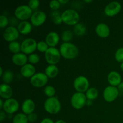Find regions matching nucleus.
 <instances>
[{"label":"nucleus","instance_id":"1","mask_svg":"<svg viewBox=\"0 0 123 123\" xmlns=\"http://www.w3.org/2000/svg\"><path fill=\"white\" fill-rule=\"evenodd\" d=\"M59 50L61 56L67 60H73L76 58L79 54L78 47L70 42L62 43Z\"/></svg>","mask_w":123,"mask_h":123},{"label":"nucleus","instance_id":"2","mask_svg":"<svg viewBox=\"0 0 123 123\" xmlns=\"http://www.w3.org/2000/svg\"><path fill=\"white\" fill-rule=\"evenodd\" d=\"M44 110L50 114H56L60 112L61 104L58 98L55 97L48 98L44 103Z\"/></svg>","mask_w":123,"mask_h":123},{"label":"nucleus","instance_id":"3","mask_svg":"<svg viewBox=\"0 0 123 123\" xmlns=\"http://www.w3.org/2000/svg\"><path fill=\"white\" fill-rule=\"evenodd\" d=\"M62 22L66 25L74 26L79 23V14L76 10L73 9H67L61 14Z\"/></svg>","mask_w":123,"mask_h":123},{"label":"nucleus","instance_id":"4","mask_svg":"<svg viewBox=\"0 0 123 123\" xmlns=\"http://www.w3.org/2000/svg\"><path fill=\"white\" fill-rule=\"evenodd\" d=\"M33 11L28 5H21L14 10V16L20 21H26L30 19Z\"/></svg>","mask_w":123,"mask_h":123},{"label":"nucleus","instance_id":"5","mask_svg":"<svg viewBox=\"0 0 123 123\" xmlns=\"http://www.w3.org/2000/svg\"><path fill=\"white\" fill-rule=\"evenodd\" d=\"M87 98L85 94L76 92L72 95L70 98V103L74 109L79 110L84 108L86 105Z\"/></svg>","mask_w":123,"mask_h":123},{"label":"nucleus","instance_id":"6","mask_svg":"<svg viewBox=\"0 0 123 123\" xmlns=\"http://www.w3.org/2000/svg\"><path fill=\"white\" fill-rule=\"evenodd\" d=\"M45 60L49 65H56L61 59V54L59 49L56 48H49L44 54Z\"/></svg>","mask_w":123,"mask_h":123},{"label":"nucleus","instance_id":"7","mask_svg":"<svg viewBox=\"0 0 123 123\" xmlns=\"http://www.w3.org/2000/svg\"><path fill=\"white\" fill-rule=\"evenodd\" d=\"M73 86L77 92L84 93L90 88V82L86 77L79 76L74 80Z\"/></svg>","mask_w":123,"mask_h":123},{"label":"nucleus","instance_id":"8","mask_svg":"<svg viewBox=\"0 0 123 123\" xmlns=\"http://www.w3.org/2000/svg\"><path fill=\"white\" fill-rule=\"evenodd\" d=\"M120 94L117 87L113 86H108L105 88L103 92V97L105 100L108 103L114 102L118 98Z\"/></svg>","mask_w":123,"mask_h":123},{"label":"nucleus","instance_id":"9","mask_svg":"<svg viewBox=\"0 0 123 123\" xmlns=\"http://www.w3.org/2000/svg\"><path fill=\"white\" fill-rule=\"evenodd\" d=\"M37 42L34 38H28L25 39L21 43V52L25 55L33 54L37 49Z\"/></svg>","mask_w":123,"mask_h":123},{"label":"nucleus","instance_id":"10","mask_svg":"<svg viewBox=\"0 0 123 123\" xmlns=\"http://www.w3.org/2000/svg\"><path fill=\"white\" fill-rule=\"evenodd\" d=\"M49 78L45 73L42 72L36 73L33 76L30 78V83L35 88H42L45 86L48 82Z\"/></svg>","mask_w":123,"mask_h":123},{"label":"nucleus","instance_id":"11","mask_svg":"<svg viewBox=\"0 0 123 123\" xmlns=\"http://www.w3.org/2000/svg\"><path fill=\"white\" fill-rule=\"evenodd\" d=\"M19 34L20 33L17 28L13 26H10L5 29L2 34V37L6 42L10 43L16 41L19 38Z\"/></svg>","mask_w":123,"mask_h":123},{"label":"nucleus","instance_id":"12","mask_svg":"<svg viewBox=\"0 0 123 123\" xmlns=\"http://www.w3.org/2000/svg\"><path fill=\"white\" fill-rule=\"evenodd\" d=\"M121 10V4L118 1H112L106 6L104 13L108 17H114L117 15Z\"/></svg>","mask_w":123,"mask_h":123},{"label":"nucleus","instance_id":"13","mask_svg":"<svg viewBox=\"0 0 123 123\" xmlns=\"http://www.w3.org/2000/svg\"><path fill=\"white\" fill-rule=\"evenodd\" d=\"M46 18L47 16L45 12L38 10L33 12L30 18V20H31V23L32 26L38 27L44 24L46 20Z\"/></svg>","mask_w":123,"mask_h":123},{"label":"nucleus","instance_id":"14","mask_svg":"<svg viewBox=\"0 0 123 123\" xmlns=\"http://www.w3.org/2000/svg\"><path fill=\"white\" fill-rule=\"evenodd\" d=\"M19 109V103L16 99L11 98L4 101L2 110L8 114H13L17 112Z\"/></svg>","mask_w":123,"mask_h":123},{"label":"nucleus","instance_id":"15","mask_svg":"<svg viewBox=\"0 0 123 123\" xmlns=\"http://www.w3.org/2000/svg\"><path fill=\"white\" fill-rule=\"evenodd\" d=\"M60 37L58 34L55 31H51L46 35L45 42L49 48H56L60 42Z\"/></svg>","mask_w":123,"mask_h":123},{"label":"nucleus","instance_id":"16","mask_svg":"<svg viewBox=\"0 0 123 123\" xmlns=\"http://www.w3.org/2000/svg\"><path fill=\"white\" fill-rule=\"evenodd\" d=\"M95 31L97 36L102 38H107L110 34V28L105 23L97 24L95 28Z\"/></svg>","mask_w":123,"mask_h":123},{"label":"nucleus","instance_id":"17","mask_svg":"<svg viewBox=\"0 0 123 123\" xmlns=\"http://www.w3.org/2000/svg\"><path fill=\"white\" fill-rule=\"evenodd\" d=\"M108 82L111 86H118L121 82H122V79H121V76L118 72L117 71H112L108 74Z\"/></svg>","mask_w":123,"mask_h":123},{"label":"nucleus","instance_id":"18","mask_svg":"<svg viewBox=\"0 0 123 123\" xmlns=\"http://www.w3.org/2000/svg\"><path fill=\"white\" fill-rule=\"evenodd\" d=\"M21 108L22 113L28 115L34 112L36 108V104L32 99L27 98L22 102Z\"/></svg>","mask_w":123,"mask_h":123},{"label":"nucleus","instance_id":"19","mask_svg":"<svg viewBox=\"0 0 123 123\" xmlns=\"http://www.w3.org/2000/svg\"><path fill=\"white\" fill-rule=\"evenodd\" d=\"M12 61L14 65L22 67L27 64L28 58L26 55L22 52H20L16 54H13L12 58Z\"/></svg>","mask_w":123,"mask_h":123},{"label":"nucleus","instance_id":"20","mask_svg":"<svg viewBox=\"0 0 123 123\" xmlns=\"http://www.w3.org/2000/svg\"><path fill=\"white\" fill-rule=\"evenodd\" d=\"M20 74L24 78H31L36 74V68L34 65L27 63L20 68Z\"/></svg>","mask_w":123,"mask_h":123},{"label":"nucleus","instance_id":"21","mask_svg":"<svg viewBox=\"0 0 123 123\" xmlns=\"http://www.w3.org/2000/svg\"><path fill=\"white\" fill-rule=\"evenodd\" d=\"M13 90L8 84L3 83L0 85V96L5 100L12 98Z\"/></svg>","mask_w":123,"mask_h":123},{"label":"nucleus","instance_id":"22","mask_svg":"<svg viewBox=\"0 0 123 123\" xmlns=\"http://www.w3.org/2000/svg\"><path fill=\"white\" fill-rule=\"evenodd\" d=\"M17 28L20 34L23 35H28L32 31V25L28 20L21 21L18 25Z\"/></svg>","mask_w":123,"mask_h":123},{"label":"nucleus","instance_id":"23","mask_svg":"<svg viewBox=\"0 0 123 123\" xmlns=\"http://www.w3.org/2000/svg\"><path fill=\"white\" fill-rule=\"evenodd\" d=\"M59 73V69L56 65H48L45 68L44 73L48 78H56Z\"/></svg>","mask_w":123,"mask_h":123},{"label":"nucleus","instance_id":"24","mask_svg":"<svg viewBox=\"0 0 123 123\" xmlns=\"http://www.w3.org/2000/svg\"><path fill=\"white\" fill-rule=\"evenodd\" d=\"M86 31V28L82 23H78L75 25L73 28V32L75 35L78 36H84Z\"/></svg>","mask_w":123,"mask_h":123},{"label":"nucleus","instance_id":"25","mask_svg":"<svg viewBox=\"0 0 123 123\" xmlns=\"http://www.w3.org/2000/svg\"><path fill=\"white\" fill-rule=\"evenodd\" d=\"M8 50L13 54H16L21 52V43L17 41L9 43L8 45Z\"/></svg>","mask_w":123,"mask_h":123},{"label":"nucleus","instance_id":"26","mask_svg":"<svg viewBox=\"0 0 123 123\" xmlns=\"http://www.w3.org/2000/svg\"><path fill=\"white\" fill-rule=\"evenodd\" d=\"M85 96L87 100L91 101L94 100L98 96V90L94 87L90 88L85 92Z\"/></svg>","mask_w":123,"mask_h":123},{"label":"nucleus","instance_id":"27","mask_svg":"<svg viewBox=\"0 0 123 123\" xmlns=\"http://www.w3.org/2000/svg\"><path fill=\"white\" fill-rule=\"evenodd\" d=\"M14 73L12 70H9L4 71V73L3 75L1 77L3 82L6 84H10L13 81V79H14Z\"/></svg>","mask_w":123,"mask_h":123},{"label":"nucleus","instance_id":"28","mask_svg":"<svg viewBox=\"0 0 123 123\" xmlns=\"http://www.w3.org/2000/svg\"><path fill=\"white\" fill-rule=\"evenodd\" d=\"M27 115L24 113H18L14 116L13 123H28Z\"/></svg>","mask_w":123,"mask_h":123},{"label":"nucleus","instance_id":"29","mask_svg":"<svg viewBox=\"0 0 123 123\" xmlns=\"http://www.w3.org/2000/svg\"><path fill=\"white\" fill-rule=\"evenodd\" d=\"M73 37V33L70 30H65L62 32L61 34V39L64 43H68L72 40Z\"/></svg>","mask_w":123,"mask_h":123},{"label":"nucleus","instance_id":"30","mask_svg":"<svg viewBox=\"0 0 123 123\" xmlns=\"http://www.w3.org/2000/svg\"><path fill=\"white\" fill-rule=\"evenodd\" d=\"M44 93L48 97V98L55 97L56 90L55 88L52 85H47L44 89Z\"/></svg>","mask_w":123,"mask_h":123},{"label":"nucleus","instance_id":"31","mask_svg":"<svg viewBox=\"0 0 123 123\" xmlns=\"http://www.w3.org/2000/svg\"><path fill=\"white\" fill-rule=\"evenodd\" d=\"M49 47L48 46V45L46 43L45 41H40V42L37 43V50L38 52H40L44 53L45 54L46 52L49 49Z\"/></svg>","mask_w":123,"mask_h":123},{"label":"nucleus","instance_id":"32","mask_svg":"<svg viewBox=\"0 0 123 123\" xmlns=\"http://www.w3.org/2000/svg\"><path fill=\"white\" fill-rule=\"evenodd\" d=\"M28 58L29 63L32 65L37 64V63L39 62L40 60L39 55L37 54H35V53L29 55L28 56Z\"/></svg>","mask_w":123,"mask_h":123},{"label":"nucleus","instance_id":"33","mask_svg":"<svg viewBox=\"0 0 123 123\" xmlns=\"http://www.w3.org/2000/svg\"><path fill=\"white\" fill-rule=\"evenodd\" d=\"M115 58L118 62H123V48H120L115 53Z\"/></svg>","mask_w":123,"mask_h":123},{"label":"nucleus","instance_id":"34","mask_svg":"<svg viewBox=\"0 0 123 123\" xmlns=\"http://www.w3.org/2000/svg\"><path fill=\"white\" fill-rule=\"evenodd\" d=\"M40 2L38 0H30L28 2V6L33 11L38 8V7L40 6Z\"/></svg>","mask_w":123,"mask_h":123},{"label":"nucleus","instance_id":"35","mask_svg":"<svg viewBox=\"0 0 123 123\" xmlns=\"http://www.w3.org/2000/svg\"><path fill=\"white\" fill-rule=\"evenodd\" d=\"M8 23H9V20L6 16L3 14L0 16V27L1 28H4L7 27V25H8Z\"/></svg>","mask_w":123,"mask_h":123},{"label":"nucleus","instance_id":"36","mask_svg":"<svg viewBox=\"0 0 123 123\" xmlns=\"http://www.w3.org/2000/svg\"><path fill=\"white\" fill-rule=\"evenodd\" d=\"M61 5V4L60 3L59 1H58V0H52V1H51L49 2V7L53 11L58 10L60 8Z\"/></svg>","mask_w":123,"mask_h":123},{"label":"nucleus","instance_id":"37","mask_svg":"<svg viewBox=\"0 0 123 123\" xmlns=\"http://www.w3.org/2000/svg\"><path fill=\"white\" fill-rule=\"evenodd\" d=\"M27 117H28V121L30 123H34L35 122V121H36L37 120V118H38L37 114L34 112L27 115Z\"/></svg>","mask_w":123,"mask_h":123},{"label":"nucleus","instance_id":"38","mask_svg":"<svg viewBox=\"0 0 123 123\" xmlns=\"http://www.w3.org/2000/svg\"><path fill=\"white\" fill-rule=\"evenodd\" d=\"M52 20L54 24H55V25H60V24H61L63 22L62 18H61V14L52 18Z\"/></svg>","mask_w":123,"mask_h":123},{"label":"nucleus","instance_id":"39","mask_svg":"<svg viewBox=\"0 0 123 123\" xmlns=\"http://www.w3.org/2000/svg\"><path fill=\"white\" fill-rule=\"evenodd\" d=\"M40 123H55L54 121L49 118H45L41 121Z\"/></svg>","mask_w":123,"mask_h":123},{"label":"nucleus","instance_id":"40","mask_svg":"<svg viewBox=\"0 0 123 123\" xmlns=\"http://www.w3.org/2000/svg\"><path fill=\"white\" fill-rule=\"evenodd\" d=\"M6 118V114H5L4 112L1 111L0 112V121L1 122H2Z\"/></svg>","mask_w":123,"mask_h":123},{"label":"nucleus","instance_id":"41","mask_svg":"<svg viewBox=\"0 0 123 123\" xmlns=\"http://www.w3.org/2000/svg\"><path fill=\"white\" fill-rule=\"evenodd\" d=\"M61 14H60V12H58V10H55V11H52V12L51 13V16L52 18L56 16H58V15H61Z\"/></svg>","mask_w":123,"mask_h":123},{"label":"nucleus","instance_id":"42","mask_svg":"<svg viewBox=\"0 0 123 123\" xmlns=\"http://www.w3.org/2000/svg\"><path fill=\"white\" fill-rule=\"evenodd\" d=\"M117 88L118 89L120 92H123V82H122L117 86Z\"/></svg>","mask_w":123,"mask_h":123},{"label":"nucleus","instance_id":"43","mask_svg":"<svg viewBox=\"0 0 123 123\" xmlns=\"http://www.w3.org/2000/svg\"><path fill=\"white\" fill-rule=\"evenodd\" d=\"M58 1L61 4H66L69 1L68 0H58Z\"/></svg>","mask_w":123,"mask_h":123},{"label":"nucleus","instance_id":"44","mask_svg":"<svg viewBox=\"0 0 123 123\" xmlns=\"http://www.w3.org/2000/svg\"><path fill=\"white\" fill-rule=\"evenodd\" d=\"M4 102L2 100V99H0V109H2L4 106Z\"/></svg>","mask_w":123,"mask_h":123},{"label":"nucleus","instance_id":"45","mask_svg":"<svg viewBox=\"0 0 123 123\" xmlns=\"http://www.w3.org/2000/svg\"><path fill=\"white\" fill-rule=\"evenodd\" d=\"M4 73V72L3 69H2V67H0V76L2 77V75H3Z\"/></svg>","mask_w":123,"mask_h":123},{"label":"nucleus","instance_id":"46","mask_svg":"<svg viewBox=\"0 0 123 123\" xmlns=\"http://www.w3.org/2000/svg\"><path fill=\"white\" fill-rule=\"evenodd\" d=\"M92 101L89 100H87V102H86V105L88 106H91V105L92 104Z\"/></svg>","mask_w":123,"mask_h":123},{"label":"nucleus","instance_id":"47","mask_svg":"<svg viewBox=\"0 0 123 123\" xmlns=\"http://www.w3.org/2000/svg\"><path fill=\"white\" fill-rule=\"evenodd\" d=\"M55 123H67L62 120H57V121H56Z\"/></svg>","mask_w":123,"mask_h":123},{"label":"nucleus","instance_id":"48","mask_svg":"<svg viewBox=\"0 0 123 123\" xmlns=\"http://www.w3.org/2000/svg\"><path fill=\"white\" fill-rule=\"evenodd\" d=\"M84 2H85V3H91V2H92V0H85Z\"/></svg>","mask_w":123,"mask_h":123},{"label":"nucleus","instance_id":"49","mask_svg":"<svg viewBox=\"0 0 123 123\" xmlns=\"http://www.w3.org/2000/svg\"><path fill=\"white\" fill-rule=\"evenodd\" d=\"M120 68H121V70L123 72V62L121 63V64H120Z\"/></svg>","mask_w":123,"mask_h":123},{"label":"nucleus","instance_id":"50","mask_svg":"<svg viewBox=\"0 0 123 123\" xmlns=\"http://www.w3.org/2000/svg\"></svg>","mask_w":123,"mask_h":123}]
</instances>
